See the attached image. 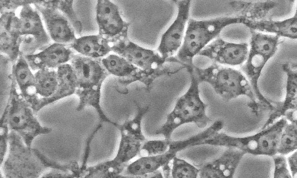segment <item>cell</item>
I'll return each instance as SVG.
<instances>
[{
	"label": "cell",
	"mask_w": 297,
	"mask_h": 178,
	"mask_svg": "<svg viewBox=\"0 0 297 178\" xmlns=\"http://www.w3.org/2000/svg\"><path fill=\"white\" fill-rule=\"evenodd\" d=\"M237 22L236 17L201 20L189 18L181 46L176 55L170 58V61L187 68H194L193 58L218 37L224 27Z\"/></svg>",
	"instance_id": "1"
},
{
	"label": "cell",
	"mask_w": 297,
	"mask_h": 178,
	"mask_svg": "<svg viewBox=\"0 0 297 178\" xmlns=\"http://www.w3.org/2000/svg\"><path fill=\"white\" fill-rule=\"evenodd\" d=\"M193 71L189 73L191 78L189 88L178 99L174 109L167 115L165 123L156 131V134L162 135L165 138L170 139L173 131L182 124L193 123L202 128L210 121L205 113L207 105L200 98L199 82Z\"/></svg>",
	"instance_id": "2"
},
{
	"label": "cell",
	"mask_w": 297,
	"mask_h": 178,
	"mask_svg": "<svg viewBox=\"0 0 297 178\" xmlns=\"http://www.w3.org/2000/svg\"><path fill=\"white\" fill-rule=\"evenodd\" d=\"M199 82L209 83L215 92L226 101L245 95L255 102V97L249 81L239 71L223 67L213 62L205 68H194Z\"/></svg>",
	"instance_id": "3"
},
{
	"label": "cell",
	"mask_w": 297,
	"mask_h": 178,
	"mask_svg": "<svg viewBox=\"0 0 297 178\" xmlns=\"http://www.w3.org/2000/svg\"><path fill=\"white\" fill-rule=\"evenodd\" d=\"M126 33L112 37L111 50L138 67L145 73H159L166 59L153 50L146 49L130 41Z\"/></svg>",
	"instance_id": "4"
},
{
	"label": "cell",
	"mask_w": 297,
	"mask_h": 178,
	"mask_svg": "<svg viewBox=\"0 0 297 178\" xmlns=\"http://www.w3.org/2000/svg\"><path fill=\"white\" fill-rule=\"evenodd\" d=\"M177 1L176 17L163 34L157 48L161 56L166 59L173 56L181 47L189 18L190 0Z\"/></svg>",
	"instance_id": "5"
},
{
	"label": "cell",
	"mask_w": 297,
	"mask_h": 178,
	"mask_svg": "<svg viewBox=\"0 0 297 178\" xmlns=\"http://www.w3.org/2000/svg\"><path fill=\"white\" fill-rule=\"evenodd\" d=\"M71 66L76 75L77 88L86 90L100 89L102 84L110 75L101 62L81 54L73 56Z\"/></svg>",
	"instance_id": "6"
},
{
	"label": "cell",
	"mask_w": 297,
	"mask_h": 178,
	"mask_svg": "<svg viewBox=\"0 0 297 178\" xmlns=\"http://www.w3.org/2000/svg\"><path fill=\"white\" fill-rule=\"evenodd\" d=\"M116 125L105 122L94 132L89 142L87 166H93L115 158L113 133Z\"/></svg>",
	"instance_id": "7"
},
{
	"label": "cell",
	"mask_w": 297,
	"mask_h": 178,
	"mask_svg": "<svg viewBox=\"0 0 297 178\" xmlns=\"http://www.w3.org/2000/svg\"><path fill=\"white\" fill-rule=\"evenodd\" d=\"M247 47L246 43L226 42L218 37L198 54L218 64L237 65L242 64L247 58Z\"/></svg>",
	"instance_id": "8"
},
{
	"label": "cell",
	"mask_w": 297,
	"mask_h": 178,
	"mask_svg": "<svg viewBox=\"0 0 297 178\" xmlns=\"http://www.w3.org/2000/svg\"><path fill=\"white\" fill-rule=\"evenodd\" d=\"M237 14V1L190 0L189 18L193 19L231 17Z\"/></svg>",
	"instance_id": "9"
},
{
	"label": "cell",
	"mask_w": 297,
	"mask_h": 178,
	"mask_svg": "<svg viewBox=\"0 0 297 178\" xmlns=\"http://www.w3.org/2000/svg\"><path fill=\"white\" fill-rule=\"evenodd\" d=\"M96 17L101 34L113 37L127 32V25L122 19L118 7L110 1H98Z\"/></svg>",
	"instance_id": "10"
},
{
	"label": "cell",
	"mask_w": 297,
	"mask_h": 178,
	"mask_svg": "<svg viewBox=\"0 0 297 178\" xmlns=\"http://www.w3.org/2000/svg\"><path fill=\"white\" fill-rule=\"evenodd\" d=\"M58 84L57 90L52 96L39 97L32 103L34 110L38 111L44 106L55 101L69 96L75 93L77 87V78L71 65L63 64L58 67L57 72Z\"/></svg>",
	"instance_id": "11"
},
{
	"label": "cell",
	"mask_w": 297,
	"mask_h": 178,
	"mask_svg": "<svg viewBox=\"0 0 297 178\" xmlns=\"http://www.w3.org/2000/svg\"><path fill=\"white\" fill-rule=\"evenodd\" d=\"M72 56V51L65 45L55 44L38 54L26 55L24 57L29 66L34 70L58 67Z\"/></svg>",
	"instance_id": "12"
},
{
	"label": "cell",
	"mask_w": 297,
	"mask_h": 178,
	"mask_svg": "<svg viewBox=\"0 0 297 178\" xmlns=\"http://www.w3.org/2000/svg\"><path fill=\"white\" fill-rule=\"evenodd\" d=\"M239 158L238 152L229 149L218 159L203 166L199 169V176L203 178L231 177Z\"/></svg>",
	"instance_id": "13"
},
{
	"label": "cell",
	"mask_w": 297,
	"mask_h": 178,
	"mask_svg": "<svg viewBox=\"0 0 297 178\" xmlns=\"http://www.w3.org/2000/svg\"><path fill=\"white\" fill-rule=\"evenodd\" d=\"M173 146L170 142L168 150L165 152L155 156L141 157L127 166L126 174L132 176H143L169 163L177 153Z\"/></svg>",
	"instance_id": "14"
},
{
	"label": "cell",
	"mask_w": 297,
	"mask_h": 178,
	"mask_svg": "<svg viewBox=\"0 0 297 178\" xmlns=\"http://www.w3.org/2000/svg\"><path fill=\"white\" fill-rule=\"evenodd\" d=\"M43 12L48 30L54 40L66 43L76 39L74 30L65 16L52 10H44Z\"/></svg>",
	"instance_id": "15"
},
{
	"label": "cell",
	"mask_w": 297,
	"mask_h": 178,
	"mask_svg": "<svg viewBox=\"0 0 297 178\" xmlns=\"http://www.w3.org/2000/svg\"><path fill=\"white\" fill-rule=\"evenodd\" d=\"M29 65L24 57L21 55L14 64L11 74L25 99L34 96L37 93L35 84V76L31 72Z\"/></svg>",
	"instance_id": "16"
},
{
	"label": "cell",
	"mask_w": 297,
	"mask_h": 178,
	"mask_svg": "<svg viewBox=\"0 0 297 178\" xmlns=\"http://www.w3.org/2000/svg\"><path fill=\"white\" fill-rule=\"evenodd\" d=\"M71 46L80 54L94 59L103 56L111 50L108 40L100 35L85 36L75 39Z\"/></svg>",
	"instance_id": "17"
},
{
	"label": "cell",
	"mask_w": 297,
	"mask_h": 178,
	"mask_svg": "<svg viewBox=\"0 0 297 178\" xmlns=\"http://www.w3.org/2000/svg\"><path fill=\"white\" fill-rule=\"evenodd\" d=\"M251 29L274 32L279 36L297 38V12L293 17L282 21L247 20L245 24Z\"/></svg>",
	"instance_id": "18"
},
{
	"label": "cell",
	"mask_w": 297,
	"mask_h": 178,
	"mask_svg": "<svg viewBox=\"0 0 297 178\" xmlns=\"http://www.w3.org/2000/svg\"><path fill=\"white\" fill-rule=\"evenodd\" d=\"M34 75L38 97L48 98L55 94L58 84L57 72L46 68L39 70Z\"/></svg>",
	"instance_id": "19"
},
{
	"label": "cell",
	"mask_w": 297,
	"mask_h": 178,
	"mask_svg": "<svg viewBox=\"0 0 297 178\" xmlns=\"http://www.w3.org/2000/svg\"><path fill=\"white\" fill-rule=\"evenodd\" d=\"M19 26V34L33 35L46 39L39 16L31 7L22 9Z\"/></svg>",
	"instance_id": "20"
},
{
	"label": "cell",
	"mask_w": 297,
	"mask_h": 178,
	"mask_svg": "<svg viewBox=\"0 0 297 178\" xmlns=\"http://www.w3.org/2000/svg\"><path fill=\"white\" fill-rule=\"evenodd\" d=\"M101 62L109 74L118 77L130 76L138 69L124 58L115 54L109 55Z\"/></svg>",
	"instance_id": "21"
},
{
	"label": "cell",
	"mask_w": 297,
	"mask_h": 178,
	"mask_svg": "<svg viewBox=\"0 0 297 178\" xmlns=\"http://www.w3.org/2000/svg\"><path fill=\"white\" fill-rule=\"evenodd\" d=\"M250 50L262 54L268 58L275 53L279 36L264 35L252 31Z\"/></svg>",
	"instance_id": "22"
},
{
	"label": "cell",
	"mask_w": 297,
	"mask_h": 178,
	"mask_svg": "<svg viewBox=\"0 0 297 178\" xmlns=\"http://www.w3.org/2000/svg\"><path fill=\"white\" fill-rule=\"evenodd\" d=\"M275 5V2L271 1L256 2L240 1L239 12L243 15L241 17L255 21L256 19L263 18Z\"/></svg>",
	"instance_id": "23"
},
{
	"label": "cell",
	"mask_w": 297,
	"mask_h": 178,
	"mask_svg": "<svg viewBox=\"0 0 297 178\" xmlns=\"http://www.w3.org/2000/svg\"><path fill=\"white\" fill-rule=\"evenodd\" d=\"M269 58L250 50L247 61L242 67V69L249 77L256 93L260 95L257 88V82L261 71Z\"/></svg>",
	"instance_id": "24"
},
{
	"label": "cell",
	"mask_w": 297,
	"mask_h": 178,
	"mask_svg": "<svg viewBox=\"0 0 297 178\" xmlns=\"http://www.w3.org/2000/svg\"><path fill=\"white\" fill-rule=\"evenodd\" d=\"M173 159L171 171V176L174 178H196L199 170L186 161L175 157Z\"/></svg>",
	"instance_id": "25"
},
{
	"label": "cell",
	"mask_w": 297,
	"mask_h": 178,
	"mask_svg": "<svg viewBox=\"0 0 297 178\" xmlns=\"http://www.w3.org/2000/svg\"><path fill=\"white\" fill-rule=\"evenodd\" d=\"M170 139L145 141L142 145L139 155L141 157L156 155L163 153L168 149Z\"/></svg>",
	"instance_id": "26"
},
{
	"label": "cell",
	"mask_w": 297,
	"mask_h": 178,
	"mask_svg": "<svg viewBox=\"0 0 297 178\" xmlns=\"http://www.w3.org/2000/svg\"><path fill=\"white\" fill-rule=\"evenodd\" d=\"M169 164H166L162 167L163 176L165 178H169L170 176L171 169Z\"/></svg>",
	"instance_id": "27"
},
{
	"label": "cell",
	"mask_w": 297,
	"mask_h": 178,
	"mask_svg": "<svg viewBox=\"0 0 297 178\" xmlns=\"http://www.w3.org/2000/svg\"><path fill=\"white\" fill-rule=\"evenodd\" d=\"M143 176H148L150 178H163V176L161 172L159 170H157L155 171L150 173L146 174Z\"/></svg>",
	"instance_id": "28"
},
{
	"label": "cell",
	"mask_w": 297,
	"mask_h": 178,
	"mask_svg": "<svg viewBox=\"0 0 297 178\" xmlns=\"http://www.w3.org/2000/svg\"><path fill=\"white\" fill-rule=\"evenodd\" d=\"M257 142L255 140H252L248 143V146L249 148L252 150H254L258 146Z\"/></svg>",
	"instance_id": "29"
},
{
	"label": "cell",
	"mask_w": 297,
	"mask_h": 178,
	"mask_svg": "<svg viewBox=\"0 0 297 178\" xmlns=\"http://www.w3.org/2000/svg\"><path fill=\"white\" fill-rule=\"evenodd\" d=\"M262 145L264 148H267L269 146V142L266 140H264L262 142Z\"/></svg>",
	"instance_id": "30"
},
{
	"label": "cell",
	"mask_w": 297,
	"mask_h": 178,
	"mask_svg": "<svg viewBox=\"0 0 297 178\" xmlns=\"http://www.w3.org/2000/svg\"><path fill=\"white\" fill-rule=\"evenodd\" d=\"M292 142V140L290 138H287L285 139V143L287 144H290Z\"/></svg>",
	"instance_id": "31"
}]
</instances>
